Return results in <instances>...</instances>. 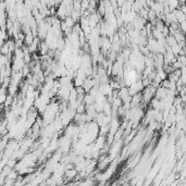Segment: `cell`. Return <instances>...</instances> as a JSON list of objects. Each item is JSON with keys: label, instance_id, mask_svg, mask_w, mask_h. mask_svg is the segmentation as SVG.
Masks as SVG:
<instances>
[{"label": "cell", "instance_id": "cell-1", "mask_svg": "<svg viewBox=\"0 0 186 186\" xmlns=\"http://www.w3.org/2000/svg\"><path fill=\"white\" fill-rule=\"evenodd\" d=\"M77 175V171L75 169H71V170H65L64 171V176L67 177L68 180H73L74 177Z\"/></svg>", "mask_w": 186, "mask_h": 186}, {"label": "cell", "instance_id": "cell-2", "mask_svg": "<svg viewBox=\"0 0 186 186\" xmlns=\"http://www.w3.org/2000/svg\"><path fill=\"white\" fill-rule=\"evenodd\" d=\"M167 43L170 45V47H172V46H174L175 44H177L176 41L174 39V37H173V36H169V37H168V38H167Z\"/></svg>", "mask_w": 186, "mask_h": 186}]
</instances>
